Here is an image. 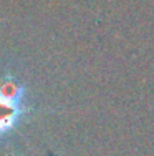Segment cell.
<instances>
[{"label":"cell","mask_w":154,"mask_h":156,"mask_svg":"<svg viewBox=\"0 0 154 156\" xmlns=\"http://www.w3.org/2000/svg\"><path fill=\"white\" fill-rule=\"evenodd\" d=\"M22 96V88L13 81H5L0 85V135L9 131L17 121L20 108L18 100Z\"/></svg>","instance_id":"obj_1"}]
</instances>
